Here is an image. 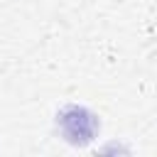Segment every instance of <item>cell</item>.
Here are the masks:
<instances>
[{
	"mask_svg": "<svg viewBox=\"0 0 157 157\" xmlns=\"http://www.w3.org/2000/svg\"><path fill=\"white\" fill-rule=\"evenodd\" d=\"M56 128L69 145L86 147L98 137L101 120L93 110H88L83 105H66L56 113Z\"/></svg>",
	"mask_w": 157,
	"mask_h": 157,
	"instance_id": "obj_1",
	"label": "cell"
}]
</instances>
